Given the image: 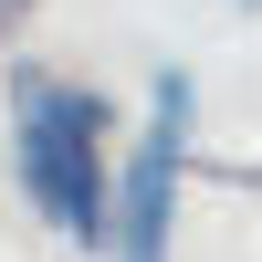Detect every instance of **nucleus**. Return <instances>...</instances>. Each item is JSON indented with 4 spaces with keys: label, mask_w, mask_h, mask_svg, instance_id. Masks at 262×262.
Here are the masks:
<instances>
[{
    "label": "nucleus",
    "mask_w": 262,
    "mask_h": 262,
    "mask_svg": "<svg viewBox=\"0 0 262 262\" xmlns=\"http://www.w3.org/2000/svg\"><path fill=\"white\" fill-rule=\"evenodd\" d=\"M105 116H116V105H105L95 84H63L53 63H11V158H21V189H32V210L63 242H84V252H105V189H116V168H105Z\"/></svg>",
    "instance_id": "1"
},
{
    "label": "nucleus",
    "mask_w": 262,
    "mask_h": 262,
    "mask_svg": "<svg viewBox=\"0 0 262 262\" xmlns=\"http://www.w3.org/2000/svg\"><path fill=\"white\" fill-rule=\"evenodd\" d=\"M189 105H200V84L168 63L158 95H147V137H137V158H126V179L105 189V252H116V262H168L179 179H189Z\"/></svg>",
    "instance_id": "2"
},
{
    "label": "nucleus",
    "mask_w": 262,
    "mask_h": 262,
    "mask_svg": "<svg viewBox=\"0 0 262 262\" xmlns=\"http://www.w3.org/2000/svg\"><path fill=\"white\" fill-rule=\"evenodd\" d=\"M21 21H32V0H0V32H21Z\"/></svg>",
    "instance_id": "3"
}]
</instances>
